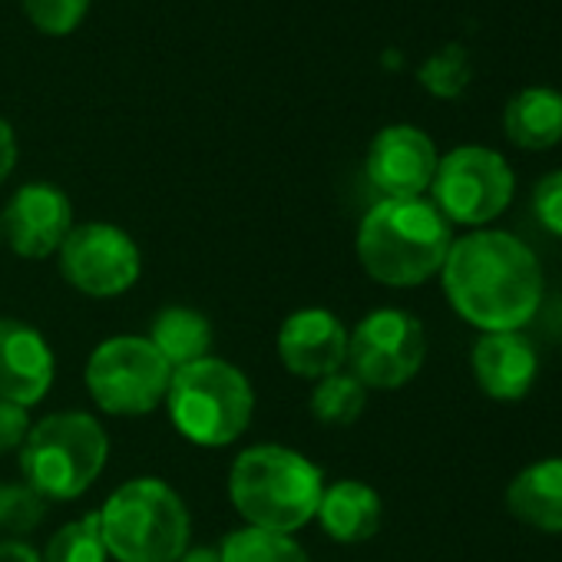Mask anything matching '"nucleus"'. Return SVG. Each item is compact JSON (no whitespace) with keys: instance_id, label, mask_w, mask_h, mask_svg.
Instances as JSON below:
<instances>
[{"instance_id":"nucleus-1","label":"nucleus","mask_w":562,"mask_h":562,"mask_svg":"<svg viewBox=\"0 0 562 562\" xmlns=\"http://www.w3.org/2000/svg\"><path fill=\"white\" fill-rule=\"evenodd\" d=\"M440 281L450 308L480 335L522 331L546 295L539 255L503 228H473L453 238Z\"/></svg>"},{"instance_id":"nucleus-2","label":"nucleus","mask_w":562,"mask_h":562,"mask_svg":"<svg viewBox=\"0 0 562 562\" xmlns=\"http://www.w3.org/2000/svg\"><path fill=\"white\" fill-rule=\"evenodd\" d=\"M453 245V225L430 199H381L358 225V261L387 289H417L437 278Z\"/></svg>"},{"instance_id":"nucleus-3","label":"nucleus","mask_w":562,"mask_h":562,"mask_svg":"<svg viewBox=\"0 0 562 562\" xmlns=\"http://www.w3.org/2000/svg\"><path fill=\"white\" fill-rule=\"evenodd\" d=\"M325 493V473L305 453L278 443H258L241 450L228 470V496L238 516L268 532L308 526L318 516Z\"/></svg>"},{"instance_id":"nucleus-4","label":"nucleus","mask_w":562,"mask_h":562,"mask_svg":"<svg viewBox=\"0 0 562 562\" xmlns=\"http://www.w3.org/2000/svg\"><path fill=\"white\" fill-rule=\"evenodd\" d=\"M97 513L106 552L116 562H179L189 549V509L182 496L156 476L123 483Z\"/></svg>"},{"instance_id":"nucleus-5","label":"nucleus","mask_w":562,"mask_h":562,"mask_svg":"<svg viewBox=\"0 0 562 562\" xmlns=\"http://www.w3.org/2000/svg\"><path fill=\"white\" fill-rule=\"evenodd\" d=\"M172 427L199 447L235 443L255 414L251 381L222 358H202L176 368L166 394Z\"/></svg>"},{"instance_id":"nucleus-6","label":"nucleus","mask_w":562,"mask_h":562,"mask_svg":"<svg viewBox=\"0 0 562 562\" xmlns=\"http://www.w3.org/2000/svg\"><path fill=\"white\" fill-rule=\"evenodd\" d=\"M110 437L83 411H60L31 427L21 447V473L44 499H77L103 473Z\"/></svg>"},{"instance_id":"nucleus-7","label":"nucleus","mask_w":562,"mask_h":562,"mask_svg":"<svg viewBox=\"0 0 562 562\" xmlns=\"http://www.w3.org/2000/svg\"><path fill=\"white\" fill-rule=\"evenodd\" d=\"M430 195L450 225H467L470 232L490 228L509 209L516 195V176L506 156L470 143L440 156Z\"/></svg>"},{"instance_id":"nucleus-8","label":"nucleus","mask_w":562,"mask_h":562,"mask_svg":"<svg viewBox=\"0 0 562 562\" xmlns=\"http://www.w3.org/2000/svg\"><path fill=\"white\" fill-rule=\"evenodd\" d=\"M172 384L169 361L149 345V338L116 335L93 348L87 361V391L103 414L143 417L153 414Z\"/></svg>"},{"instance_id":"nucleus-9","label":"nucleus","mask_w":562,"mask_h":562,"mask_svg":"<svg viewBox=\"0 0 562 562\" xmlns=\"http://www.w3.org/2000/svg\"><path fill=\"white\" fill-rule=\"evenodd\" d=\"M427 361V331L404 308H378L348 335V368L368 391L411 384Z\"/></svg>"},{"instance_id":"nucleus-10","label":"nucleus","mask_w":562,"mask_h":562,"mask_svg":"<svg viewBox=\"0 0 562 562\" xmlns=\"http://www.w3.org/2000/svg\"><path fill=\"white\" fill-rule=\"evenodd\" d=\"M57 255L64 278L90 299H116L130 292L143 271V255L136 241L110 222L74 225Z\"/></svg>"},{"instance_id":"nucleus-11","label":"nucleus","mask_w":562,"mask_h":562,"mask_svg":"<svg viewBox=\"0 0 562 562\" xmlns=\"http://www.w3.org/2000/svg\"><path fill=\"white\" fill-rule=\"evenodd\" d=\"M437 146L417 126H387L368 146V179L384 199H420L437 172Z\"/></svg>"},{"instance_id":"nucleus-12","label":"nucleus","mask_w":562,"mask_h":562,"mask_svg":"<svg viewBox=\"0 0 562 562\" xmlns=\"http://www.w3.org/2000/svg\"><path fill=\"white\" fill-rule=\"evenodd\" d=\"M0 225L21 258H50L74 232V205L64 189L50 182H27L11 195Z\"/></svg>"},{"instance_id":"nucleus-13","label":"nucleus","mask_w":562,"mask_h":562,"mask_svg":"<svg viewBox=\"0 0 562 562\" xmlns=\"http://www.w3.org/2000/svg\"><path fill=\"white\" fill-rule=\"evenodd\" d=\"M278 358L305 381L338 374L348 364V328L328 308H302L278 331Z\"/></svg>"},{"instance_id":"nucleus-14","label":"nucleus","mask_w":562,"mask_h":562,"mask_svg":"<svg viewBox=\"0 0 562 562\" xmlns=\"http://www.w3.org/2000/svg\"><path fill=\"white\" fill-rule=\"evenodd\" d=\"M54 374L47 338L21 318H0V401L34 407L54 387Z\"/></svg>"},{"instance_id":"nucleus-15","label":"nucleus","mask_w":562,"mask_h":562,"mask_svg":"<svg viewBox=\"0 0 562 562\" xmlns=\"http://www.w3.org/2000/svg\"><path fill=\"white\" fill-rule=\"evenodd\" d=\"M476 387L496 404H519L539 378V351L522 331L480 335L470 351Z\"/></svg>"},{"instance_id":"nucleus-16","label":"nucleus","mask_w":562,"mask_h":562,"mask_svg":"<svg viewBox=\"0 0 562 562\" xmlns=\"http://www.w3.org/2000/svg\"><path fill=\"white\" fill-rule=\"evenodd\" d=\"M506 513L536 529L562 532V457H542L522 467L506 486Z\"/></svg>"},{"instance_id":"nucleus-17","label":"nucleus","mask_w":562,"mask_h":562,"mask_svg":"<svg viewBox=\"0 0 562 562\" xmlns=\"http://www.w3.org/2000/svg\"><path fill=\"white\" fill-rule=\"evenodd\" d=\"M315 519L335 542L355 546L378 536L384 519V503L374 486L361 480H338L325 486Z\"/></svg>"},{"instance_id":"nucleus-18","label":"nucleus","mask_w":562,"mask_h":562,"mask_svg":"<svg viewBox=\"0 0 562 562\" xmlns=\"http://www.w3.org/2000/svg\"><path fill=\"white\" fill-rule=\"evenodd\" d=\"M503 133L516 149L546 153L562 143V90L522 87L506 100Z\"/></svg>"},{"instance_id":"nucleus-19","label":"nucleus","mask_w":562,"mask_h":562,"mask_svg":"<svg viewBox=\"0 0 562 562\" xmlns=\"http://www.w3.org/2000/svg\"><path fill=\"white\" fill-rule=\"evenodd\" d=\"M212 325L195 308H162L149 325V345L169 361V368H186L212 351Z\"/></svg>"},{"instance_id":"nucleus-20","label":"nucleus","mask_w":562,"mask_h":562,"mask_svg":"<svg viewBox=\"0 0 562 562\" xmlns=\"http://www.w3.org/2000/svg\"><path fill=\"white\" fill-rule=\"evenodd\" d=\"M368 404V387L351 374L338 371L322 381H315L312 391V417L328 427H351Z\"/></svg>"},{"instance_id":"nucleus-21","label":"nucleus","mask_w":562,"mask_h":562,"mask_svg":"<svg viewBox=\"0 0 562 562\" xmlns=\"http://www.w3.org/2000/svg\"><path fill=\"white\" fill-rule=\"evenodd\" d=\"M222 562H308L305 549L285 536V532H268L255 526L232 529L218 546Z\"/></svg>"},{"instance_id":"nucleus-22","label":"nucleus","mask_w":562,"mask_h":562,"mask_svg":"<svg viewBox=\"0 0 562 562\" xmlns=\"http://www.w3.org/2000/svg\"><path fill=\"white\" fill-rule=\"evenodd\" d=\"M44 562H106V542H103V529H100V513H87L70 519L67 526H60L47 549L41 552Z\"/></svg>"},{"instance_id":"nucleus-23","label":"nucleus","mask_w":562,"mask_h":562,"mask_svg":"<svg viewBox=\"0 0 562 562\" xmlns=\"http://www.w3.org/2000/svg\"><path fill=\"white\" fill-rule=\"evenodd\" d=\"M417 80L437 100H457L470 87V80H473L467 50L460 44H450V47L437 50L434 57L424 60V67L417 70Z\"/></svg>"},{"instance_id":"nucleus-24","label":"nucleus","mask_w":562,"mask_h":562,"mask_svg":"<svg viewBox=\"0 0 562 562\" xmlns=\"http://www.w3.org/2000/svg\"><path fill=\"white\" fill-rule=\"evenodd\" d=\"M47 503L31 483H0V532L11 539H21L24 532H34L44 516Z\"/></svg>"},{"instance_id":"nucleus-25","label":"nucleus","mask_w":562,"mask_h":562,"mask_svg":"<svg viewBox=\"0 0 562 562\" xmlns=\"http://www.w3.org/2000/svg\"><path fill=\"white\" fill-rule=\"evenodd\" d=\"M24 11L37 31L50 37H64L83 24L90 0H24Z\"/></svg>"},{"instance_id":"nucleus-26","label":"nucleus","mask_w":562,"mask_h":562,"mask_svg":"<svg viewBox=\"0 0 562 562\" xmlns=\"http://www.w3.org/2000/svg\"><path fill=\"white\" fill-rule=\"evenodd\" d=\"M532 215L542 225V232H549L552 238L562 241V169L546 172L536 186H532Z\"/></svg>"},{"instance_id":"nucleus-27","label":"nucleus","mask_w":562,"mask_h":562,"mask_svg":"<svg viewBox=\"0 0 562 562\" xmlns=\"http://www.w3.org/2000/svg\"><path fill=\"white\" fill-rule=\"evenodd\" d=\"M27 434H31L27 407H18L11 401H0V453L21 450Z\"/></svg>"},{"instance_id":"nucleus-28","label":"nucleus","mask_w":562,"mask_h":562,"mask_svg":"<svg viewBox=\"0 0 562 562\" xmlns=\"http://www.w3.org/2000/svg\"><path fill=\"white\" fill-rule=\"evenodd\" d=\"M18 166V136L11 130V123L0 116V186H4V179L14 172Z\"/></svg>"},{"instance_id":"nucleus-29","label":"nucleus","mask_w":562,"mask_h":562,"mask_svg":"<svg viewBox=\"0 0 562 562\" xmlns=\"http://www.w3.org/2000/svg\"><path fill=\"white\" fill-rule=\"evenodd\" d=\"M0 562H44L27 539H0Z\"/></svg>"},{"instance_id":"nucleus-30","label":"nucleus","mask_w":562,"mask_h":562,"mask_svg":"<svg viewBox=\"0 0 562 562\" xmlns=\"http://www.w3.org/2000/svg\"><path fill=\"white\" fill-rule=\"evenodd\" d=\"M179 562H222V555H218V549H212V546H189V549L179 555Z\"/></svg>"},{"instance_id":"nucleus-31","label":"nucleus","mask_w":562,"mask_h":562,"mask_svg":"<svg viewBox=\"0 0 562 562\" xmlns=\"http://www.w3.org/2000/svg\"><path fill=\"white\" fill-rule=\"evenodd\" d=\"M0 238H4V225H0Z\"/></svg>"}]
</instances>
